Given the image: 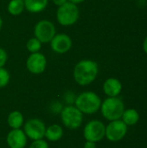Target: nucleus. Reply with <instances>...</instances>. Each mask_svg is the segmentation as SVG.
<instances>
[{"instance_id": "nucleus-8", "label": "nucleus", "mask_w": 147, "mask_h": 148, "mask_svg": "<svg viewBox=\"0 0 147 148\" xmlns=\"http://www.w3.org/2000/svg\"><path fill=\"white\" fill-rule=\"evenodd\" d=\"M127 126L121 120L113 121L106 127L105 137H107L109 141L118 142L125 138L127 134Z\"/></svg>"}, {"instance_id": "nucleus-14", "label": "nucleus", "mask_w": 147, "mask_h": 148, "mask_svg": "<svg viewBox=\"0 0 147 148\" xmlns=\"http://www.w3.org/2000/svg\"><path fill=\"white\" fill-rule=\"evenodd\" d=\"M127 127L136 125L139 121V114L134 108H128L125 109L121 119H120Z\"/></svg>"}, {"instance_id": "nucleus-2", "label": "nucleus", "mask_w": 147, "mask_h": 148, "mask_svg": "<svg viewBox=\"0 0 147 148\" xmlns=\"http://www.w3.org/2000/svg\"><path fill=\"white\" fill-rule=\"evenodd\" d=\"M75 105L82 114H91L96 113L101 108V100L94 92H83L77 96Z\"/></svg>"}, {"instance_id": "nucleus-21", "label": "nucleus", "mask_w": 147, "mask_h": 148, "mask_svg": "<svg viewBox=\"0 0 147 148\" xmlns=\"http://www.w3.org/2000/svg\"><path fill=\"white\" fill-rule=\"evenodd\" d=\"M29 148H49L48 143L45 140H34V142L30 145Z\"/></svg>"}, {"instance_id": "nucleus-28", "label": "nucleus", "mask_w": 147, "mask_h": 148, "mask_svg": "<svg viewBox=\"0 0 147 148\" xmlns=\"http://www.w3.org/2000/svg\"><path fill=\"white\" fill-rule=\"evenodd\" d=\"M144 1H147V0H144Z\"/></svg>"}, {"instance_id": "nucleus-13", "label": "nucleus", "mask_w": 147, "mask_h": 148, "mask_svg": "<svg viewBox=\"0 0 147 148\" xmlns=\"http://www.w3.org/2000/svg\"><path fill=\"white\" fill-rule=\"evenodd\" d=\"M103 91L108 97H117L122 91V83L117 78H108L103 84Z\"/></svg>"}, {"instance_id": "nucleus-10", "label": "nucleus", "mask_w": 147, "mask_h": 148, "mask_svg": "<svg viewBox=\"0 0 147 148\" xmlns=\"http://www.w3.org/2000/svg\"><path fill=\"white\" fill-rule=\"evenodd\" d=\"M46 57L39 52L31 53V55L28 57L26 62V67L28 70L35 75L42 73L46 69Z\"/></svg>"}, {"instance_id": "nucleus-1", "label": "nucleus", "mask_w": 147, "mask_h": 148, "mask_svg": "<svg viewBox=\"0 0 147 148\" xmlns=\"http://www.w3.org/2000/svg\"><path fill=\"white\" fill-rule=\"evenodd\" d=\"M98 64L92 60H81L74 69V78L81 86L91 84L97 77Z\"/></svg>"}, {"instance_id": "nucleus-20", "label": "nucleus", "mask_w": 147, "mask_h": 148, "mask_svg": "<svg viewBox=\"0 0 147 148\" xmlns=\"http://www.w3.org/2000/svg\"><path fill=\"white\" fill-rule=\"evenodd\" d=\"M9 82H10L9 72L3 67L0 68V88L5 87L9 83Z\"/></svg>"}, {"instance_id": "nucleus-25", "label": "nucleus", "mask_w": 147, "mask_h": 148, "mask_svg": "<svg viewBox=\"0 0 147 148\" xmlns=\"http://www.w3.org/2000/svg\"><path fill=\"white\" fill-rule=\"evenodd\" d=\"M143 50L147 55V36L145 38V40L143 42Z\"/></svg>"}, {"instance_id": "nucleus-19", "label": "nucleus", "mask_w": 147, "mask_h": 148, "mask_svg": "<svg viewBox=\"0 0 147 148\" xmlns=\"http://www.w3.org/2000/svg\"><path fill=\"white\" fill-rule=\"evenodd\" d=\"M26 47H27V49L30 53H36V52H39V50L41 49L42 42L37 38L34 37V38L29 39L27 42Z\"/></svg>"}, {"instance_id": "nucleus-11", "label": "nucleus", "mask_w": 147, "mask_h": 148, "mask_svg": "<svg viewBox=\"0 0 147 148\" xmlns=\"http://www.w3.org/2000/svg\"><path fill=\"white\" fill-rule=\"evenodd\" d=\"M51 49L58 54L68 52L72 47V40L66 34H55L50 41Z\"/></svg>"}, {"instance_id": "nucleus-15", "label": "nucleus", "mask_w": 147, "mask_h": 148, "mask_svg": "<svg viewBox=\"0 0 147 148\" xmlns=\"http://www.w3.org/2000/svg\"><path fill=\"white\" fill-rule=\"evenodd\" d=\"M25 9L31 13L42 11L48 4V0H23Z\"/></svg>"}, {"instance_id": "nucleus-17", "label": "nucleus", "mask_w": 147, "mask_h": 148, "mask_svg": "<svg viewBox=\"0 0 147 148\" xmlns=\"http://www.w3.org/2000/svg\"><path fill=\"white\" fill-rule=\"evenodd\" d=\"M8 124L13 129H19L23 123V116L19 111H13L8 116Z\"/></svg>"}, {"instance_id": "nucleus-6", "label": "nucleus", "mask_w": 147, "mask_h": 148, "mask_svg": "<svg viewBox=\"0 0 147 148\" xmlns=\"http://www.w3.org/2000/svg\"><path fill=\"white\" fill-rule=\"evenodd\" d=\"M84 138L88 141H92V142H99L101 141L106 134V127L103 124V122L98 121V120H94L89 121L83 131Z\"/></svg>"}, {"instance_id": "nucleus-7", "label": "nucleus", "mask_w": 147, "mask_h": 148, "mask_svg": "<svg viewBox=\"0 0 147 148\" xmlns=\"http://www.w3.org/2000/svg\"><path fill=\"white\" fill-rule=\"evenodd\" d=\"M34 34L42 43H48L55 35V27L49 20H41L36 24Z\"/></svg>"}, {"instance_id": "nucleus-5", "label": "nucleus", "mask_w": 147, "mask_h": 148, "mask_svg": "<svg viewBox=\"0 0 147 148\" xmlns=\"http://www.w3.org/2000/svg\"><path fill=\"white\" fill-rule=\"evenodd\" d=\"M61 116L64 126L71 130L79 128L83 121V114L76 107L73 106L64 108Z\"/></svg>"}, {"instance_id": "nucleus-4", "label": "nucleus", "mask_w": 147, "mask_h": 148, "mask_svg": "<svg viewBox=\"0 0 147 148\" xmlns=\"http://www.w3.org/2000/svg\"><path fill=\"white\" fill-rule=\"evenodd\" d=\"M79 9L76 4L70 2H66L59 6L56 11V18L60 24L69 26L75 23L79 18Z\"/></svg>"}, {"instance_id": "nucleus-23", "label": "nucleus", "mask_w": 147, "mask_h": 148, "mask_svg": "<svg viewBox=\"0 0 147 148\" xmlns=\"http://www.w3.org/2000/svg\"><path fill=\"white\" fill-rule=\"evenodd\" d=\"M84 148H96V144H95V142L87 140V142L84 144Z\"/></svg>"}, {"instance_id": "nucleus-26", "label": "nucleus", "mask_w": 147, "mask_h": 148, "mask_svg": "<svg viewBox=\"0 0 147 148\" xmlns=\"http://www.w3.org/2000/svg\"><path fill=\"white\" fill-rule=\"evenodd\" d=\"M70 3H75V4H77V3H82V2H84L85 0H68Z\"/></svg>"}, {"instance_id": "nucleus-22", "label": "nucleus", "mask_w": 147, "mask_h": 148, "mask_svg": "<svg viewBox=\"0 0 147 148\" xmlns=\"http://www.w3.org/2000/svg\"><path fill=\"white\" fill-rule=\"evenodd\" d=\"M7 59H8V55L6 51L3 49L0 48V68L4 66V64L7 62Z\"/></svg>"}, {"instance_id": "nucleus-16", "label": "nucleus", "mask_w": 147, "mask_h": 148, "mask_svg": "<svg viewBox=\"0 0 147 148\" xmlns=\"http://www.w3.org/2000/svg\"><path fill=\"white\" fill-rule=\"evenodd\" d=\"M63 136V129L59 125H52L46 128L45 137L50 141H57Z\"/></svg>"}, {"instance_id": "nucleus-27", "label": "nucleus", "mask_w": 147, "mask_h": 148, "mask_svg": "<svg viewBox=\"0 0 147 148\" xmlns=\"http://www.w3.org/2000/svg\"><path fill=\"white\" fill-rule=\"evenodd\" d=\"M2 25H3V20H2V18H1V16H0V29H1V28H2Z\"/></svg>"}, {"instance_id": "nucleus-24", "label": "nucleus", "mask_w": 147, "mask_h": 148, "mask_svg": "<svg viewBox=\"0 0 147 148\" xmlns=\"http://www.w3.org/2000/svg\"><path fill=\"white\" fill-rule=\"evenodd\" d=\"M53 3L55 4V5H58V6H61L62 5L63 3H65L68 0H52Z\"/></svg>"}, {"instance_id": "nucleus-3", "label": "nucleus", "mask_w": 147, "mask_h": 148, "mask_svg": "<svg viewBox=\"0 0 147 148\" xmlns=\"http://www.w3.org/2000/svg\"><path fill=\"white\" fill-rule=\"evenodd\" d=\"M101 110L103 117L109 121L120 120L125 111L124 102L120 98L108 97L101 102Z\"/></svg>"}, {"instance_id": "nucleus-18", "label": "nucleus", "mask_w": 147, "mask_h": 148, "mask_svg": "<svg viewBox=\"0 0 147 148\" xmlns=\"http://www.w3.org/2000/svg\"><path fill=\"white\" fill-rule=\"evenodd\" d=\"M24 9L25 7L23 0H10L8 4V11L12 16L20 15Z\"/></svg>"}, {"instance_id": "nucleus-9", "label": "nucleus", "mask_w": 147, "mask_h": 148, "mask_svg": "<svg viewBox=\"0 0 147 148\" xmlns=\"http://www.w3.org/2000/svg\"><path fill=\"white\" fill-rule=\"evenodd\" d=\"M46 127L39 119H31L28 121L24 126V133L27 137L33 140H42L45 136Z\"/></svg>"}, {"instance_id": "nucleus-12", "label": "nucleus", "mask_w": 147, "mask_h": 148, "mask_svg": "<svg viewBox=\"0 0 147 148\" xmlns=\"http://www.w3.org/2000/svg\"><path fill=\"white\" fill-rule=\"evenodd\" d=\"M7 144L10 148H24L27 144V136L23 131L13 129L8 134Z\"/></svg>"}]
</instances>
